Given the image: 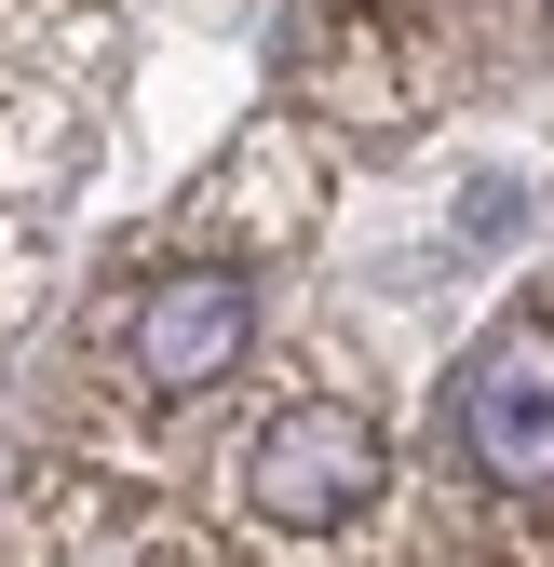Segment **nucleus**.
Masks as SVG:
<instances>
[{
    "label": "nucleus",
    "instance_id": "1",
    "mask_svg": "<svg viewBox=\"0 0 554 567\" xmlns=\"http://www.w3.org/2000/svg\"><path fill=\"white\" fill-rule=\"evenodd\" d=\"M244 501L270 514V527H298V540H325V527H352L366 501H379V419L366 405H285V419H257V446H244Z\"/></svg>",
    "mask_w": 554,
    "mask_h": 567
},
{
    "label": "nucleus",
    "instance_id": "2",
    "mask_svg": "<svg viewBox=\"0 0 554 567\" xmlns=\"http://www.w3.org/2000/svg\"><path fill=\"white\" fill-rule=\"evenodd\" d=\"M460 460L514 501L554 486V324H501L460 365Z\"/></svg>",
    "mask_w": 554,
    "mask_h": 567
},
{
    "label": "nucleus",
    "instance_id": "3",
    "mask_svg": "<svg viewBox=\"0 0 554 567\" xmlns=\"http://www.w3.org/2000/svg\"><path fill=\"white\" fill-rule=\"evenodd\" d=\"M122 351H135L150 392H217V379H244V351H257V284L230 257H189V270H163L150 298H135Z\"/></svg>",
    "mask_w": 554,
    "mask_h": 567
}]
</instances>
